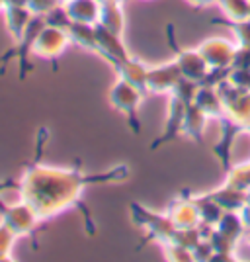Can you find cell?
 Instances as JSON below:
<instances>
[{"instance_id":"29","label":"cell","mask_w":250,"mask_h":262,"mask_svg":"<svg viewBox=\"0 0 250 262\" xmlns=\"http://www.w3.org/2000/svg\"><path fill=\"white\" fill-rule=\"evenodd\" d=\"M59 4H61V0H28V10L32 12L33 16H45Z\"/></svg>"},{"instance_id":"33","label":"cell","mask_w":250,"mask_h":262,"mask_svg":"<svg viewBox=\"0 0 250 262\" xmlns=\"http://www.w3.org/2000/svg\"><path fill=\"white\" fill-rule=\"evenodd\" d=\"M188 4H192L194 8H207L211 4H217L219 0H186Z\"/></svg>"},{"instance_id":"4","label":"cell","mask_w":250,"mask_h":262,"mask_svg":"<svg viewBox=\"0 0 250 262\" xmlns=\"http://www.w3.org/2000/svg\"><path fill=\"white\" fill-rule=\"evenodd\" d=\"M129 209H131V215H133V221L139 227H143V229L147 231V237L139 245V249H141L145 243H149V241H158L163 245V243H168V241L172 239L176 225L166 213L151 211V209L143 208L141 204H131Z\"/></svg>"},{"instance_id":"23","label":"cell","mask_w":250,"mask_h":262,"mask_svg":"<svg viewBox=\"0 0 250 262\" xmlns=\"http://www.w3.org/2000/svg\"><path fill=\"white\" fill-rule=\"evenodd\" d=\"M188 194H190V192H188ZM190 196H192V194H190ZM192 200H194V204H196L201 223L215 227V225H217V221L221 219V215L225 213V209L221 208L215 200H211L207 194H201V196H192Z\"/></svg>"},{"instance_id":"26","label":"cell","mask_w":250,"mask_h":262,"mask_svg":"<svg viewBox=\"0 0 250 262\" xmlns=\"http://www.w3.org/2000/svg\"><path fill=\"white\" fill-rule=\"evenodd\" d=\"M16 235L10 231L8 225L0 221V260H12V247H14Z\"/></svg>"},{"instance_id":"22","label":"cell","mask_w":250,"mask_h":262,"mask_svg":"<svg viewBox=\"0 0 250 262\" xmlns=\"http://www.w3.org/2000/svg\"><path fill=\"white\" fill-rule=\"evenodd\" d=\"M215 229H217L221 235H225L229 241H233L235 245H237L240 239H244V235H246V227H244V223H242V219H240L239 211H225V213L221 215V219L217 221Z\"/></svg>"},{"instance_id":"19","label":"cell","mask_w":250,"mask_h":262,"mask_svg":"<svg viewBox=\"0 0 250 262\" xmlns=\"http://www.w3.org/2000/svg\"><path fill=\"white\" fill-rule=\"evenodd\" d=\"M4 18H6V28L10 32L12 41H20V37L24 35L28 24L32 20V12L28 10V6H4Z\"/></svg>"},{"instance_id":"30","label":"cell","mask_w":250,"mask_h":262,"mask_svg":"<svg viewBox=\"0 0 250 262\" xmlns=\"http://www.w3.org/2000/svg\"><path fill=\"white\" fill-rule=\"evenodd\" d=\"M211 254H213V247L209 239H201L192 249V260H211Z\"/></svg>"},{"instance_id":"28","label":"cell","mask_w":250,"mask_h":262,"mask_svg":"<svg viewBox=\"0 0 250 262\" xmlns=\"http://www.w3.org/2000/svg\"><path fill=\"white\" fill-rule=\"evenodd\" d=\"M227 80L235 88L250 92V69H231Z\"/></svg>"},{"instance_id":"16","label":"cell","mask_w":250,"mask_h":262,"mask_svg":"<svg viewBox=\"0 0 250 262\" xmlns=\"http://www.w3.org/2000/svg\"><path fill=\"white\" fill-rule=\"evenodd\" d=\"M71 22L80 24H98L100 18V0H66L63 2Z\"/></svg>"},{"instance_id":"18","label":"cell","mask_w":250,"mask_h":262,"mask_svg":"<svg viewBox=\"0 0 250 262\" xmlns=\"http://www.w3.org/2000/svg\"><path fill=\"white\" fill-rule=\"evenodd\" d=\"M98 24L104 28L111 30L118 35H123L125 32V14L120 0H109V2H100V18Z\"/></svg>"},{"instance_id":"5","label":"cell","mask_w":250,"mask_h":262,"mask_svg":"<svg viewBox=\"0 0 250 262\" xmlns=\"http://www.w3.org/2000/svg\"><path fill=\"white\" fill-rule=\"evenodd\" d=\"M166 35H168V41H170V47L176 55V65L180 69L182 77L194 80L197 84L203 82V78L207 77L209 73V65L206 63V59L201 57V53L197 49H184L176 43V33H174V26L168 24L166 26Z\"/></svg>"},{"instance_id":"9","label":"cell","mask_w":250,"mask_h":262,"mask_svg":"<svg viewBox=\"0 0 250 262\" xmlns=\"http://www.w3.org/2000/svg\"><path fill=\"white\" fill-rule=\"evenodd\" d=\"M180 78H182V73L176 61L152 67L147 71V94H170L180 82Z\"/></svg>"},{"instance_id":"14","label":"cell","mask_w":250,"mask_h":262,"mask_svg":"<svg viewBox=\"0 0 250 262\" xmlns=\"http://www.w3.org/2000/svg\"><path fill=\"white\" fill-rule=\"evenodd\" d=\"M111 67H113L118 78H121V80H125V82H129L133 86L141 88V90L147 92V71H149V67L145 65L141 59L129 55L127 59L118 61V63H113Z\"/></svg>"},{"instance_id":"31","label":"cell","mask_w":250,"mask_h":262,"mask_svg":"<svg viewBox=\"0 0 250 262\" xmlns=\"http://www.w3.org/2000/svg\"><path fill=\"white\" fill-rule=\"evenodd\" d=\"M231 69H250V47H237Z\"/></svg>"},{"instance_id":"11","label":"cell","mask_w":250,"mask_h":262,"mask_svg":"<svg viewBox=\"0 0 250 262\" xmlns=\"http://www.w3.org/2000/svg\"><path fill=\"white\" fill-rule=\"evenodd\" d=\"M94 30H96V41H98V55L102 59H106L109 65L129 57L127 47L123 45V35L113 33L102 24H94Z\"/></svg>"},{"instance_id":"21","label":"cell","mask_w":250,"mask_h":262,"mask_svg":"<svg viewBox=\"0 0 250 262\" xmlns=\"http://www.w3.org/2000/svg\"><path fill=\"white\" fill-rule=\"evenodd\" d=\"M66 33L71 37V43L78 45L80 49L98 55V41H96V30L90 24L71 22L66 28Z\"/></svg>"},{"instance_id":"8","label":"cell","mask_w":250,"mask_h":262,"mask_svg":"<svg viewBox=\"0 0 250 262\" xmlns=\"http://www.w3.org/2000/svg\"><path fill=\"white\" fill-rule=\"evenodd\" d=\"M197 51L206 59L209 69H231L237 53V43L229 41L225 37H211L201 41Z\"/></svg>"},{"instance_id":"35","label":"cell","mask_w":250,"mask_h":262,"mask_svg":"<svg viewBox=\"0 0 250 262\" xmlns=\"http://www.w3.org/2000/svg\"><path fill=\"white\" fill-rule=\"evenodd\" d=\"M4 10V0H0V12Z\"/></svg>"},{"instance_id":"2","label":"cell","mask_w":250,"mask_h":262,"mask_svg":"<svg viewBox=\"0 0 250 262\" xmlns=\"http://www.w3.org/2000/svg\"><path fill=\"white\" fill-rule=\"evenodd\" d=\"M145 90L141 88L133 86L129 82H125V80H121L118 78L116 80V84L109 88V104H111V108L118 110L120 114L125 116V120H127V125H129V129L135 133V135H139L141 133V121H139V110H141V104H143V98H145Z\"/></svg>"},{"instance_id":"3","label":"cell","mask_w":250,"mask_h":262,"mask_svg":"<svg viewBox=\"0 0 250 262\" xmlns=\"http://www.w3.org/2000/svg\"><path fill=\"white\" fill-rule=\"evenodd\" d=\"M45 26H47V24H45L43 16H32V20H30V24H28V28H26L24 35L20 37V41H16V43L12 45V49H8L6 53L0 57V63H2L0 75L4 73L6 63L16 57V59H18V75H20V80H24V78L28 77V73H30V69H32V63H30L32 47H33V43H35V39H37L39 32L43 30Z\"/></svg>"},{"instance_id":"6","label":"cell","mask_w":250,"mask_h":262,"mask_svg":"<svg viewBox=\"0 0 250 262\" xmlns=\"http://www.w3.org/2000/svg\"><path fill=\"white\" fill-rule=\"evenodd\" d=\"M0 221L4 225H8L16 237H30L33 239V243H35L39 223H41L35 215V211L26 202L14 204V206L2 204L0 206Z\"/></svg>"},{"instance_id":"1","label":"cell","mask_w":250,"mask_h":262,"mask_svg":"<svg viewBox=\"0 0 250 262\" xmlns=\"http://www.w3.org/2000/svg\"><path fill=\"white\" fill-rule=\"evenodd\" d=\"M45 129L39 131L37 135V157L33 159L30 166L24 168V174L20 184L16 186L20 190L22 202H26L30 208L35 211L39 221L55 217L57 213H63L66 209L78 208L84 213L88 235H94L96 227L88 208L80 202L82 190L88 184L96 182H113V180H125L129 176V166L121 164L116 166L104 174H84L80 170H71V168H53V166H43L39 163V155L43 151L45 145Z\"/></svg>"},{"instance_id":"36","label":"cell","mask_w":250,"mask_h":262,"mask_svg":"<svg viewBox=\"0 0 250 262\" xmlns=\"http://www.w3.org/2000/svg\"><path fill=\"white\" fill-rule=\"evenodd\" d=\"M246 202H248V204H250V190H248V192H246Z\"/></svg>"},{"instance_id":"32","label":"cell","mask_w":250,"mask_h":262,"mask_svg":"<svg viewBox=\"0 0 250 262\" xmlns=\"http://www.w3.org/2000/svg\"><path fill=\"white\" fill-rule=\"evenodd\" d=\"M239 215H240V219H242V223H244L246 231H250V204L248 202L239 209Z\"/></svg>"},{"instance_id":"20","label":"cell","mask_w":250,"mask_h":262,"mask_svg":"<svg viewBox=\"0 0 250 262\" xmlns=\"http://www.w3.org/2000/svg\"><path fill=\"white\" fill-rule=\"evenodd\" d=\"M211 200H215L225 211H239L246 204V192H242L239 188H233L229 184H221L217 190L206 192Z\"/></svg>"},{"instance_id":"24","label":"cell","mask_w":250,"mask_h":262,"mask_svg":"<svg viewBox=\"0 0 250 262\" xmlns=\"http://www.w3.org/2000/svg\"><path fill=\"white\" fill-rule=\"evenodd\" d=\"M217 6L225 20L244 22L250 20V0H219Z\"/></svg>"},{"instance_id":"27","label":"cell","mask_w":250,"mask_h":262,"mask_svg":"<svg viewBox=\"0 0 250 262\" xmlns=\"http://www.w3.org/2000/svg\"><path fill=\"white\" fill-rule=\"evenodd\" d=\"M43 18L47 26H55V28H61V30H66L69 24H71V18H69V14H66L63 4H59L57 8H53L51 12H47Z\"/></svg>"},{"instance_id":"13","label":"cell","mask_w":250,"mask_h":262,"mask_svg":"<svg viewBox=\"0 0 250 262\" xmlns=\"http://www.w3.org/2000/svg\"><path fill=\"white\" fill-rule=\"evenodd\" d=\"M188 198H176L172 200V204L166 209V215L172 219V223L176 225V229H196L201 223L197 208L194 204L192 196L184 192Z\"/></svg>"},{"instance_id":"25","label":"cell","mask_w":250,"mask_h":262,"mask_svg":"<svg viewBox=\"0 0 250 262\" xmlns=\"http://www.w3.org/2000/svg\"><path fill=\"white\" fill-rule=\"evenodd\" d=\"M211 24H217V26H225V28H233V33L237 37V47H250V20L244 22H231V20H211Z\"/></svg>"},{"instance_id":"12","label":"cell","mask_w":250,"mask_h":262,"mask_svg":"<svg viewBox=\"0 0 250 262\" xmlns=\"http://www.w3.org/2000/svg\"><path fill=\"white\" fill-rule=\"evenodd\" d=\"M219 127H221V135H219V141L213 145V153L217 155L219 163L223 166V172H227L229 168H231V149H233V143L244 131V127L240 123H237L235 120H231L229 116H223L219 120Z\"/></svg>"},{"instance_id":"15","label":"cell","mask_w":250,"mask_h":262,"mask_svg":"<svg viewBox=\"0 0 250 262\" xmlns=\"http://www.w3.org/2000/svg\"><path fill=\"white\" fill-rule=\"evenodd\" d=\"M194 104L199 106L207 114L209 120H221L225 116V106L223 100L219 96L217 86H207V84H199L196 96H194Z\"/></svg>"},{"instance_id":"17","label":"cell","mask_w":250,"mask_h":262,"mask_svg":"<svg viewBox=\"0 0 250 262\" xmlns=\"http://www.w3.org/2000/svg\"><path fill=\"white\" fill-rule=\"evenodd\" d=\"M207 121H209V118H207L206 112L192 102L186 108V116H184V121H182V135L190 137L192 141L201 143L203 131L207 127Z\"/></svg>"},{"instance_id":"34","label":"cell","mask_w":250,"mask_h":262,"mask_svg":"<svg viewBox=\"0 0 250 262\" xmlns=\"http://www.w3.org/2000/svg\"><path fill=\"white\" fill-rule=\"evenodd\" d=\"M244 241H246V243H248V245H250V231H248V233H246V235H244Z\"/></svg>"},{"instance_id":"10","label":"cell","mask_w":250,"mask_h":262,"mask_svg":"<svg viewBox=\"0 0 250 262\" xmlns=\"http://www.w3.org/2000/svg\"><path fill=\"white\" fill-rule=\"evenodd\" d=\"M192 102H186L184 98L170 94V102H168V116H166V125H164V133L151 145V149H158L164 143H170L178 139L182 135V121L186 116V108L190 106Z\"/></svg>"},{"instance_id":"7","label":"cell","mask_w":250,"mask_h":262,"mask_svg":"<svg viewBox=\"0 0 250 262\" xmlns=\"http://www.w3.org/2000/svg\"><path fill=\"white\" fill-rule=\"evenodd\" d=\"M69 45H71V37H69L66 30L55 28V26H45L33 43L32 55L43 59V61H49L57 71V59H61V55L65 53Z\"/></svg>"}]
</instances>
